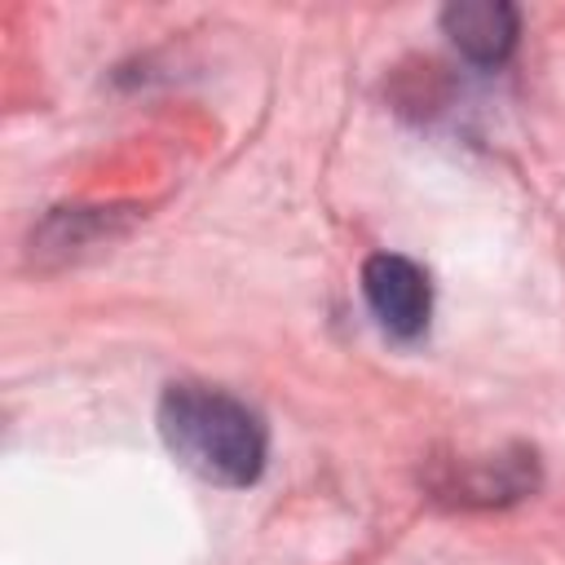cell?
<instances>
[{
    "mask_svg": "<svg viewBox=\"0 0 565 565\" xmlns=\"http://www.w3.org/2000/svg\"><path fill=\"white\" fill-rule=\"evenodd\" d=\"M159 437L212 486H252L269 455L265 419L212 384H168L159 397Z\"/></svg>",
    "mask_w": 565,
    "mask_h": 565,
    "instance_id": "1",
    "label": "cell"
},
{
    "mask_svg": "<svg viewBox=\"0 0 565 565\" xmlns=\"http://www.w3.org/2000/svg\"><path fill=\"white\" fill-rule=\"evenodd\" d=\"M362 296L375 313V322L397 335V340H415L428 327L433 313V282L428 274L397 252H375L362 265Z\"/></svg>",
    "mask_w": 565,
    "mask_h": 565,
    "instance_id": "2",
    "label": "cell"
},
{
    "mask_svg": "<svg viewBox=\"0 0 565 565\" xmlns=\"http://www.w3.org/2000/svg\"><path fill=\"white\" fill-rule=\"evenodd\" d=\"M441 31L450 35V44L477 62V66H499L512 49H516V31L521 18L512 4L503 0H455L441 9Z\"/></svg>",
    "mask_w": 565,
    "mask_h": 565,
    "instance_id": "3",
    "label": "cell"
}]
</instances>
